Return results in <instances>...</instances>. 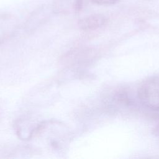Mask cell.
<instances>
[{
	"label": "cell",
	"mask_w": 159,
	"mask_h": 159,
	"mask_svg": "<svg viewBox=\"0 0 159 159\" xmlns=\"http://www.w3.org/2000/svg\"><path fill=\"white\" fill-rule=\"evenodd\" d=\"M106 19L101 14H94L81 19L78 22L80 28L83 30H93L105 24Z\"/></svg>",
	"instance_id": "obj_4"
},
{
	"label": "cell",
	"mask_w": 159,
	"mask_h": 159,
	"mask_svg": "<svg viewBox=\"0 0 159 159\" xmlns=\"http://www.w3.org/2000/svg\"><path fill=\"white\" fill-rule=\"evenodd\" d=\"M17 27L16 18L10 14H0V43L8 39Z\"/></svg>",
	"instance_id": "obj_2"
},
{
	"label": "cell",
	"mask_w": 159,
	"mask_h": 159,
	"mask_svg": "<svg viewBox=\"0 0 159 159\" xmlns=\"http://www.w3.org/2000/svg\"><path fill=\"white\" fill-rule=\"evenodd\" d=\"M138 97L145 107L159 110V75L144 80L138 88Z\"/></svg>",
	"instance_id": "obj_1"
},
{
	"label": "cell",
	"mask_w": 159,
	"mask_h": 159,
	"mask_svg": "<svg viewBox=\"0 0 159 159\" xmlns=\"http://www.w3.org/2000/svg\"><path fill=\"white\" fill-rule=\"evenodd\" d=\"M82 6L83 0H53L52 1L53 11L61 14L78 13Z\"/></svg>",
	"instance_id": "obj_3"
},
{
	"label": "cell",
	"mask_w": 159,
	"mask_h": 159,
	"mask_svg": "<svg viewBox=\"0 0 159 159\" xmlns=\"http://www.w3.org/2000/svg\"><path fill=\"white\" fill-rule=\"evenodd\" d=\"M93 2L99 5H111L118 2L119 0H91Z\"/></svg>",
	"instance_id": "obj_5"
}]
</instances>
